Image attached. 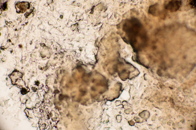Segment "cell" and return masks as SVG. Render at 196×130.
<instances>
[{
	"mask_svg": "<svg viewBox=\"0 0 196 130\" xmlns=\"http://www.w3.org/2000/svg\"><path fill=\"white\" fill-rule=\"evenodd\" d=\"M180 5V1H172L169 3L167 8L171 11H176L179 9Z\"/></svg>",
	"mask_w": 196,
	"mask_h": 130,
	"instance_id": "6da1fadb",
	"label": "cell"
}]
</instances>
